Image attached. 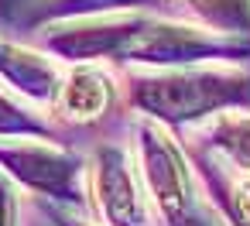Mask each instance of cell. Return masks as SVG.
Segmentation results:
<instances>
[{
  "instance_id": "6",
  "label": "cell",
  "mask_w": 250,
  "mask_h": 226,
  "mask_svg": "<svg viewBox=\"0 0 250 226\" xmlns=\"http://www.w3.org/2000/svg\"><path fill=\"white\" fill-rule=\"evenodd\" d=\"M0 65H4V72L21 86V89H28L31 96H52L59 86V79H55V72H52V65H45L38 55H24V52H18V48H0Z\"/></svg>"
},
{
  "instance_id": "2",
  "label": "cell",
  "mask_w": 250,
  "mask_h": 226,
  "mask_svg": "<svg viewBox=\"0 0 250 226\" xmlns=\"http://www.w3.org/2000/svg\"><path fill=\"white\" fill-rule=\"evenodd\" d=\"M141 164H144V178H147L161 212L168 216V223L192 226V182H188L185 161L175 151V144L154 127L141 130Z\"/></svg>"
},
{
  "instance_id": "10",
  "label": "cell",
  "mask_w": 250,
  "mask_h": 226,
  "mask_svg": "<svg viewBox=\"0 0 250 226\" xmlns=\"http://www.w3.org/2000/svg\"><path fill=\"white\" fill-rule=\"evenodd\" d=\"M0 226H11V192L0 182Z\"/></svg>"
},
{
  "instance_id": "12",
  "label": "cell",
  "mask_w": 250,
  "mask_h": 226,
  "mask_svg": "<svg viewBox=\"0 0 250 226\" xmlns=\"http://www.w3.org/2000/svg\"><path fill=\"white\" fill-rule=\"evenodd\" d=\"M236 226H250V216H236Z\"/></svg>"
},
{
  "instance_id": "8",
  "label": "cell",
  "mask_w": 250,
  "mask_h": 226,
  "mask_svg": "<svg viewBox=\"0 0 250 226\" xmlns=\"http://www.w3.org/2000/svg\"><path fill=\"white\" fill-rule=\"evenodd\" d=\"M192 4L202 14H209L212 21H243L247 18L243 0H192Z\"/></svg>"
},
{
  "instance_id": "1",
  "label": "cell",
  "mask_w": 250,
  "mask_h": 226,
  "mask_svg": "<svg viewBox=\"0 0 250 226\" xmlns=\"http://www.w3.org/2000/svg\"><path fill=\"white\" fill-rule=\"evenodd\" d=\"M250 93L243 72H171L134 82V103L165 120H188Z\"/></svg>"
},
{
  "instance_id": "3",
  "label": "cell",
  "mask_w": 250,
  "mask_h": 226,
  "mask_svg": "<svg viewBox=\"0 0 250 226\" xmlns=\"http://www.w3.org/2000/svg\"><path fill=\"white\" fill-rule=\"evenodd\" d=\"M93 188L96 202L110 226H144V212L137 202V185L127 158L117 147H103L93 161Z\"/></svg>"
},
{
  "instance_id": "5",
  "label": "cell",
  "mask_w": 250,
  "mask_h": 226,
  "mask_svg": "<svg viewBox=\"0 0 250 226\" xmlns=\"http://www.w3.org/2000/svg\"><path fill=\"white\" fill-rule=\"evenodd\" d=\"M106 100H110V82L96 69H79L62 86V110L65 117H76V120L100 117L106 110Z\"/></svg>"
},
{
  "instance_id": "11",
  "label": "cell",
  "mask_w": 250,
  "mask_h": 226,
  "mask_svg": "<svg viewBox=\"0 0 250 226\" xmlns=\"http://www.w3.org/2000/svg\"><path fill=\"white\" fill-rule=\"evenodd\" d=\"M79 7H120V4H127V0H76Z\"/></svg>"
},
{
  "instance_id": "9",
  "label": "cell",
  "mask_w": 250,
  "mask_h": 226,
  "mask_svg": "<svg viewBox=\"0 0 250 226\" xmlns=\"http://www.w3.org/2000/svg\"><path fill=\"white\" fill-rule=\"evenodd\" d=\"M0 130H35V123L28 117H21V110L0 100Z\"/></svg>"
},
{
  "instance_id": "4",
  "label": "cell",
  "mask_w": 250,
  "mask_h": 226,
  "mask_svg": "<svg viewBox=\"0 0 250 226\" xmlns=\"http://www.w3.org/2000/svg\"><path fill=\"white\" fill-rule=\"evenodd\" d=\"M4 158L11 161V171L21 175L28 185L35 188H48V192H72V178H76V161H69L59 151L48 147H21V151H4Z\"/></svg>"
},
{
  "instance_id": "7",
  "label": "cell",
  "mask_w": 250,
  "mask_h": 226,
  "mask_svg": "<svg viewBox=\"0 0 250 226\" xmlns=\"http://www.w3.org/2000/svg\"><path fill=\"white\" fill-rule=\"evenodd\" d=\"M216 141L243 164H250V117H226L216 130Z\"/></svg>"
}]
</instances>
